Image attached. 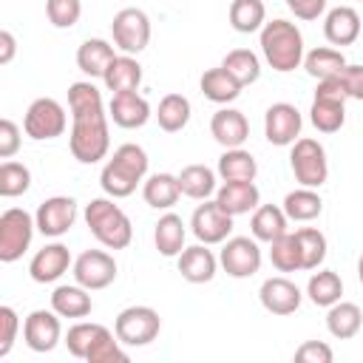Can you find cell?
<instances>
[{"label": "cell", "instance_id": "6da1fadb", "mask_svg": "<svg viewBox=\"0 0 363 363\" xmlns=\"http://www.w3.org/2000/svg\"><path fill=\"white\" fill-rule=\"evenodd\" d=\"M71 156L82 164H94L99 159H105L108 147H111V133H108V113L102 105H91V108H79L71 111Z\"/></svg>", "mask_w": 363, "mask_h": 363}, {"label": "cell", "instance_id": "7a4b0ae2", "mask_svg": "<svg viewBox=\"0 0 363 363\" xmlns=\"http://www.w3.org/2000/svg\"><path fill=\"white\" fill-rule=\"evenodd\" d=\"M145 173H147V153L139 145L125 142L105 162V167L99 173V184L111 199H125L136 190V184L145 179Z\"/></svg>", "mask_w": 363, "mask_h": 363}, {"label": "cell", "instance_id": "3957f363", "mask_svg": "<svg viewBox=\"0 0 363 363\" xmlns=\"http://www.w3.org/2000/svg\"><path fill=\"white\" fill-rule=\"evenodd\" d=\"M261 54L272 71L286 74L303 62V34L289 20H269L261 28Z\"/></svg>", "mask_w": 363, "mask_h": 363}, {"label": "cell", "instance_id": "277c9868", "mask_svg": "<svg viewBox=\"0 0 363 363\" xmlns=\"http://www.w3.org/2000/svg\"><path fill=\"white\" fill-rule=\"evenodd\" d=\"M85 224L91 230V235L108 247V250H125L133 241V227L130 218L125 216V210L119 204H113L111 199H94L85 207Z\"/></svg>", "mask_w": 363, "mask_h": 363}, {"label": "cell", "instance_id": "5b68a950", "mask_svg": "<svg viewBox=\"0 0 363 363\" xmlns=\"http://www.w3.org/2000/svg\"><path fill=\"white\" fill-rule=\"evenodd\" d=\"M309 119L320 133H337L346 122V94L337 77L332 79H318L315 99L309 108Z\"/></svg>", "mask_w": 363, "mask_h": 363}, {"label": "cell", "instance_id": "8992f818", "mask_svg": "<svg viewBox=\"0 0 363 363\" xmlns=\"http://www.w3.org/2000/svg\"><path fill=\"white\" fill-rule=\"evenodd\" d=\"M289 167L298 179L301 187H320L329 179V162H326V150L318 139H295L292 142V153H289Z\"/></svg>", "mask_w": 363, "mask_h": 363}, {"label": "cell", "instance_id": "52a82bcc", "mask_svg": "<svg viewBox=\"0 0 363 363\" xmlns=\"http://www.w3.org/2000/svg\"><path fill=\"white\" fill-rule=\"evenodd\" d=\"M34 230H37V221L31 213L20 207H9L0 216V261L14 264L17 258H23V252L34 238Z\"/></svg>", "mask_w": 363, "mask_h": 363}, {"label": "cell", "instance_id": "ba28073f", "mask_svg": "<svg viewBox=\"0 0 363 363\" xmlns=\"http://www.w3.org/2000/svg\"><path fill=\"white\" fill-rule=\"evenodd\" d=\"M162 318L150 306H128L116 315L113 332L122 340V346H147L159 337Z\"/></svg>", "mask_w": 363, "mask_h": 363}, {"label": "cell", "instance_id": "9c48e42d", "mask_svg": "<svg viewBox=\"0 0 363 363\" xmlns=\"http://www.w3.org/2000/svg\"><path fill=\"white\" fill-rule=\"evenodd\" d=\"M65 125H68L65 108H62L57 99H51V96L34 99V102L28 105L26 116H23V130H26V136H31V139H37V142L62 136V133H65Z\"/></svg>", "mask_w": 363, "mask_h": 363}, {"label": "cell", "instance_id": "30bf717a", "mask_svg": "<svg viewBox=\"0 0 363 363\" xmlns=\"http://www.w3.org/2000/svg\"><path fill=\"white\" fill-rule=\"evenodd\" d=\"M111 34H113V43L122 54H139L150 43V20L142 9H133V6L122 9L113 14Z\"/></svg>", "mask_w": 363, "mask_h": 363}, {"label": "cell", "instance_id": "8fae6325", "mask_svg": "<svg viewBox=\"0 0 363 363\" xmlns=\"http://www.w3.org/2000/svg\"><path fill=\"white\" fill-rule=\"evenodd\" d=\"M218 261L230 278H250L261 269V247L250 235H235L224 241Z\"/></svg>", "mask_w": 363, "mask_h": 363}, {"label": "cell", "instance_id": "7c38bea8", "mask_svg": "<svg viewBox=\"0 0 363 363\" xmlns=\"http://www.w3.org/2000/svg\"><path fill=\"white\" fill-rule=\"evenodd\" d=\"M190 230L201 244H221L233 233V216L218 201H207L204 199V204H199L193 210Z\"/></svg>", "mask_w": 363, "mask_h": 363}, {"label": "cell", "instance_id": "4fadbf2b", "mask_svg": "<svg viewBox=\"0 0 363 363\" xmlns=\"http://www.w3.org/2000/svg\"><path fill=\"white\" fill-rule=\"evenodd\" d=\"M116 278V261L105 250H85L74 261V281L85 289H105Z\"/></svg>", "mask_w": 363, "mask_h": 363}, {"label": "cell", "instance_id": "5bb4252c", "mask_svg": "<svg viewBox=\"0 0 363 363\" xmlns=\"http://www.w3.org/2000/svg\"><path fill=\"white\" fill-rule=\"evenodd\" d=\"M301 125H303V119H301L298 108L289 102H275L264 113V136L269 145H278V147L292 145L301 136Z\"/></svg>", "mask_w": 363, "mask_h": 363}, {"label": "cell", "instance_id": "9a60e30c", "mask_svg": "<svg viewBox=\"0 0 363 363\" xmlns=\"http://www.w3.org/2000/svg\"><path fill=\"white\" fill-rule=\"evenodd\" d=\"M34 221L43 235H65L77 221V201L71 196H51L37 207Z\"/></svg>", "mask_w": 363, "mask_h": 363}, {"label": "cell", "instance_id": "2e32d148", "mask_svg": "<svg viewBox=\"0 0 363 363\" xmlns=\"http://www.w3.org/2000/svg\"><path fill=\"white\" fill-rule=\"evenodd\" d=\"M23 337H26V346L37 354H45L51 352L60 337H62V326H60V315L51 309H34L26 323H23Z\"/></svg>", "mask_w": 363, "mask_h": 363}, {"label": "cell", "instance_id": "e0dca14e", "mask_svg": "<svg viewBox=\"0 0 363 363\" xmlns=\"http://www.w3.org/2000/svg\"><path fill=\"white\" fill-rule=\"evenodd\" d=\"M258 298H261V306L269 312V315H292L298 312L301 306V289L284 278V275H275V278H267L258 289Z\"/></svg>", "mask_w": 363, "mask_h": 363}, {"label": "cell", "instance_id": "ac0fdd59", "mask_svg": "<svg viewBox=\"0 0 363 363\" xmlns=\"http://www.w3.org/2000/svg\"><path fill=\"white\" fill-rule=\"evenodd\" d=\"M71 267V252L65 244H45L43 250L34 252L28 272L37 284H54L57 278H62Z\"/></svg>", "mask_w": 363, "mask_h": 363}, {"label": "cell", "instance_id": "d6986e66", "mask_svg": "<svg viewBox=\"0 0 363 363\" xmlns=\"http://www.w3.org/2000/svg\"><path fill=\"white\" fill-rule=\"evenodd\" d=\"M108 116L113 119V125H119L125 130H133V128H142L150 119V105L136 91L113 94L111 96V105H108Z\"/></svg>", "mask_w": 363, "mask_h": 363}, {"label": "cell", "instance_id": "ffe728a7", "mask_svg": "<svg viewBox=\"0 0 363 363\" xmlns=\"http://www.w3.org/2000/svg\"><path fill=\"white\" fill-rule=\"evenodd\" d=\"M210 133H213V139L227 150V147H241L244 142H247V136H250V122H247V116L241 113V111H235V108H221V111H216L213 113V119H210Z\"/></svg>", "mask_w": 363, "mask_h": 363}, {"label": "cell", "instance_id": "44dd1931", "mask_svg": "<svg viewBox=\"0 0 363 363\" xmlns=\"http://www.w3.org/2000/svg\"><path fill=\"white\" fill-rule=\"evenodd\" d=\"M216 201L235 218V216L255 210L261 204V193H258L255 182H224L216 190Z\"/></svg>", "mask_w": 363, "mask_h": 363}, {"label": "cell", "instance_id": "7402d4cb", "mask_svg": "<svg viewBox=\"0 0 363 363\" xmlns=\"http://www.w3.org/2000/svg\"><path fill=\"white\" fill-rule=\"evenodd\" d=\"M323 34L332 45H352L360 37V14L352 6H335L323 20Z\"/></svg>", "mask_w": 363, "mask_h": 363}, {"label": "cell", "instance_id": "603a6c76", "mask_svg": "<svg viewBox=\"0 0 363 363\" xmlns=\"http://www.w3.org/2000/svg\"><path fill=\"white\" fill-rule=\"evenodd\" d=\"M216 267H218L216 255H213V252L207 250V244H201V241H199L196 247L182 250V255H179V272H182V278L190 281V284H207V281H213Z\"/></svg>", "mask_w": 363, "mask_h": 363}, {"label": "cell", "instance_id": "cb8c5ba5", "mask_svg": "<svg viewBox=\"0 0 363 363\" xmlns=\"http://www.w3.org/2000/svg\"><path fill=\"white\" fill-rule=\"evenodd\" d=\"M286 213L284 207H275V204H258L252 210V221H250V230H252V238L255 241H264V244H272L275 238H281L286 230Z\"/></svg>", "mask_w": 363, "mask_h": 363}, {"label": "cell", "instance_id": "d4e9b609", "mask_svg": "<svg viewBox=\"0 0 363 363\" xmlns=\"http://www.w3.org/2000/svg\"><path fill=\"white\" fill-rule=\"evenodd\" d=\"M102 82H105V88H108L111 94L136 91L139 82H142V65L136 62L133 54H122V57H116V60L108 65Z\"/></svg>", "mask_w": 363, "mask_h": 363}, {"label": "cell", "instance_id": "484cf974", "mask_svg": "<svg viewBox=\"0 0 363 363\" xmlns=\"http://www.w3.org/2000/svg\"><path fill=\"white\" fill-rule=\"evenodd\" d=\"M199 85H201V94H204L210 102H216V105H227V102L238 99V94H241V88H244L224 65L204 71Z\"/></svg>", "mask_w": 363, "mask_h": 363}, {"label": "cell", "instance_id": "4316f807", "mask_svg": "<svg viewBox=\"0 0 363 363\" xmlns=\"http://www.w3.org/2000/svg\"><path fill=\"white\" fill-rule=\"evenodd\" d=\"M91 289L79 286V284H65V286H57L51 292V309L60 315V318H85L91 315L94 303H91Z\"/></svg>", "mask_w": 363, "mask_h": 363}, {"label": "cell", "instance_id": "83f0119b", "mask_svg": "<svg viewBox=\"0 0 363 363\" xmlns=\"http://www.w3.org/2000/svg\"><path fill=\"white\" fill-rule=\"evenodd\" d=\"M360 326H363V312H360L357 303L337 301V303L329 306V312H326V329H329L332 337L349 340V337H354L360 332Z\"/></svg>", "mask_w": 363, "mask_h": 363}, {"label": "cell", "instance_id": "f1b7e54d", "mask_svg": "<svg viewBox=\"0 0 363 363\" xmlns=\"http://www.w3.org/2000/svg\"><path fill=\"white\" fill-rule=\"evenodd\" d=\"M113 60H116L113 45L105 43V40H99V37L85 40V43L77 48V65H79V71L88 74V77H105V71H108V65H111Z\"/></svg>", "mask_w": 363, "mask_h": 363}, {"label": "cell", "instance_id": "f546056e", "mask_svg": "<svg viewBox=\"0 0 363 363\" xmlns=\"http://www.w3.org/2000/svg\"><path fill=\"white\" fill-rule=\"evenodd\" d=\"M184 221L176 216V213H164L159 221H156V230H153V244L156 250L164 255V258H173V255H182L184 250Z\"/></svg>", "mask_w": 363, "mask_h": 363}, {"label": "cell", "instance_id": "4dcf8cb0", "mask_svg": "<svg viewBox=\"0 0 363 363\" xmlns=\"http://www.w3.org/2000/svg\"><path fill=\"white\" fill-rule=\"evenodd\" d=\"M142 196L145 201L153 207V210H170L179 196H182V187H179V176L173 173H153L145 187H142Z\"/></svg>", "mask_w": 363, "mask_h": 363}, {"label": "cell", "instance_id": "1f68e13d", "mask_svg": "<svg viewBox=\"0 0 363 363\" xmlns=\"http://www.w3.org/2000/svg\"><path fill=\"white\" fill-rule=\"evenodd\" d=\"M218 176L224 182H252L258 173V164L252 159V153H247L244 147H227L218 156Z\"/></svg>", "mask_w": 363, "mask_h": 363}, {"label": "cell", "instance_id": "d6a6232c", "mask_svg": "<svg viewBox=\"0 0 363 363\" xmlns=\"http://www.w3.org/2000/svg\"><path fill=\"white\" fill-rule=\"evenodd\" d=\"M346 65H349V62H346L343 51L329 48V45H320V48H312L309 54H303V68H306V74L315 77V79H332V77H337Z\"/></svg>", "mask_w": 363, "mask_h": 363}, {"label": "cell", "instance_id": "836d02e7", "mask_svg": "<svg viewBox=\"0 0 363 363\" xmlns=\"http://www.w3.org/2000/svg\"><path fill=\"white\" fill-rule=\"evenodd\" d=\"M179 187H182V196L204 201L216 193V170H210L207 164H187L179 173Z\"/></svg>", "mask_w": 363, "mask_h": 363}, {"label": "cell", "instance_id": "e575fe53", "mask_svg": "<svg viewBox=\"0 0 363 363\" xmlns=\"http://www.w3.org/2000/svg\"><path fill=\"white\" fill-rule=\"evenodd\" d=\"M267 23V6L264 0H233L230 3V26L238 34L261 31Z\"/></svg>", "mask_w": 363, "mask_h": 363}, {"label": "cell", "instance_id": "d590c367", "mask_svg": "<svg viewBox=\"0 0 363 363\" xmlns=\"http://www.w3.org/2000/svg\"><path fill=\"white\" fill-rule=\"evenodd\" d=\"M306 295H309V301L315 303V306H332V303H337L340 301V295H343V281H340V275L337 272H332V269H318L312 278H309V284H306Z\"/></svg>", "mask_w": 363, "mask_h": 363}, {"label": "cell", "instance_id": "8d00e7d4", "mask_svg": "<svg viewBox=\"0 0 363 363\" xmlns=\"http://www.w3.org/2000/svg\"><path fill=\"white\" fill-rule=\"evenodd\" d=\"M159 128L167 133H179L187 122H190V99L182 94H164L156 111Z\"/></svg>", "mask_w": 363, "mask_h": 363}, {"label": "cell", "instance_id": "74e56055", "mask_svg": "<svg viewBox=\"0 0 363 363\" xmlns=\"http://www.w3.org/2000/svg\"><path fill=\"white\" fill-rule=\"evenodd\" d=\"M320 210H323V201L315 193V187H298L284 199V213L292 221H312L320 216Z\"/></svg>", "mask_w": 363, "mask_h": 363}, {"label": "cell", "instance_id": "f35d334b", "mask_svg": "<svg viewBox=\"0 0 363 363\" xmlns=\"http://www.w3.org/2000/svg\"><path fill=\"white\" fill-rule=\"evenodd\" d=\"M269 261L278 272H295L303 269V258H301V244L295 233H284L281 238H275L269 244Z\"/></svg>", "mask_w": 363, "mask_h": 363}, {"label": "cell", "instance_id": "ab89813d", "mask_svg": "<svg viewBox=\"0 0 363 363\" xmlns=\"http://www.w3.org/2000/svg\"><path fill=\"white\" fill-rule=\"evenodd\" d=\"M108 332V326H102V323H74L71 329H68V335H65V346H68V352L74 354V357H79V360H85L88 357V352L94 349V343L102 337Z\"/></svg>", "mask_w": 363, "mask_h": 363}, {"label": "cell", "instance_id": "60d3db41", "mask_svg": "<svg viewBox=\"0 0 363 363\" xmlns=\"http://www.w3.org/2000/svg\"><path fill=\"white\" fill-rule=\"evenodd\" d=\"M241 85H252L258 77H261V62H258V57L250 51V48H233L227 57H224V62H221Z\"/></svg>", "mask_w": 363, "mask_h": 363}, {"label": "cell", "instance_id": "b9f144b4", "mask_svg": "<svg viewBox=\"0 0 363 363\" xmlns=\"http://www.w3.org/2000/svg\"><path fill=\"white\" fill-rule=\"evenodd\" d=\"M31 187V170L23 162L6 159L0 164V196L3 199H17Z\"/></svg>", "mask_w": 363, "mask_h": 363}, {"label": "cell", "instance_id": "7bdbcfd3", "mask_svg": "<svg viewBox=\"0 0 363 363\" xmlns=\"http://www.w3.org/2000/svg\"><path fill=\"white\" fill-rule=\"evenodd\" d=\"M298 244H301V258H303V269H318L326 258V235L315 227H301L295 230Z\"/></svg>", "mask_w": 363, "mask_h": 363}, {"label": "cell", "instance_id": "ee69618b", "mask_svg": "<svg viewBox=\"0 0 363 363\" xmlns=\"http://www.w3.org/2000/svg\"><path fill=\"white\" fill-rule=\"evenodd\" d=\"M45 14L54 28H71L79 23L82 3L79 0H45Z\"/></svg>", "mask_w": 363, "mask_h": 363}, {"label": "cell", "instance_id": "f6af8a7d", "mask_svg": "<svg viewBox=\"0 0 363 363\" xmlns=\"http://www.w3.org/2000/svg\"><path fill=\"white\" fill-rule=\"evenodd\" d=\"M113 335H116V332H113ZM113 335H111V329H108V332L94 343V349L88 352V357H85V360H88V363H113V360L125 363V360H128V352L119 346L122 340H119V337H113Z\"/></svg>", "mask_w": 363, "mask_h": 363}, {"label": "cell", "instance_id": "bcb514c9", "mask_svg": "<svg viewBox=\"0 0 363 363\" xmlns=\"http://www.w3.org/2000/svg\"><path fill=\"white\" fill-rule=\"evenodd\" d=\"M17 329H20V318L11 306H0V357H6L17 340Z\"/></svg>", "mask_w": 363, "mask_h": 363}, {"label": "cell", "instance_id": "7dc6e473", "mask_svg": "<svg viewBox=\"0 0 363 363\" xmlns=\"http://www.w3.org/2000/svg\"><path fill=\"white\" fill-rule=\"evenodd\" d=\"M332 349L323 340H306L295 349V360L298 363H332Z\"/></svg>", "mask_w": 363, "mask_h": 363}, {"label": "cell", "instance_id": "c3c4849f", "mask_svg": "<svg viewBox=\"0 0 363 363\" xmlns=\"http://www.w3.org/2000/svg\"><path fill=\"white\" fill-rule=\"evenodd\" d=\"M337 82L343 85L346 99H360L363 102V65H346L337 74Z\"/></svg>", "mask_w": 363, "mask_h": 363}, {"label": "cell", "instance_id": "681fc988", "mask_svg": "<svg viewBox=\"0 0 363 363\" xmlns=\"http://www.w3.org/2000/svg\"><path fill=\"white\" fill-rule=\"evenodd\" d=\"M20 150V128L11 119H0V159H11Z\"/></svg>", "mask_w": 363, "mask_h": 363}, {"label": "cell", "instance_id": "f907efd6", "mask_svg": "<svg viewBox=\"0 0 363 363\" xmlns=\"http://www.w3.org/2000/svg\"><path fill=\"white\" fill-rule=\"evenodd\" d=\"M298 20H318L326 11V0H284Z\"/></svg>", "mask_w": 363, "mask_h": 363}, {"label": "cell", "instance_id": "816d5d0a", "mask_svg": "<svg viewBox=\"0 0 363 363\" xmlns=\"http://www.w3.org/2000/svg\"><path fill=\"white\" fill-rule=\"evenodd\" d=\"M14 51H17V43H14V34L11 31H0V65H9L14 60Z\"/></svg>", "mask_w": 363, "mask_h": 363}, {"label": "cell", "instance_id": "f5cc1de1", "mask_svg": "<svg viewBox=\"0 0 363 363\" xmlns=\"http://www.w3.org/2000/svg\"><path fill=\"white\" fill-rule=\"evenodd\" d=\"M357 278H360V284H363V255H360V261H357Z\"/></svg>", "mask_w": 363, "mask_h": 363}, {"label": "cell", "instance_id": "db71d44e", "mask_svg": "<svg viewBox=\"0 0 363 363\" xmlns=\"http://www.w3.org/2000/svg\"><path fill=\"white\" fill-rule=\"evenodd\" d=\"M360 3H363V0H360Z\"/></svg>", "mask_w": 363, "mask_h": 363}]
</instances>
